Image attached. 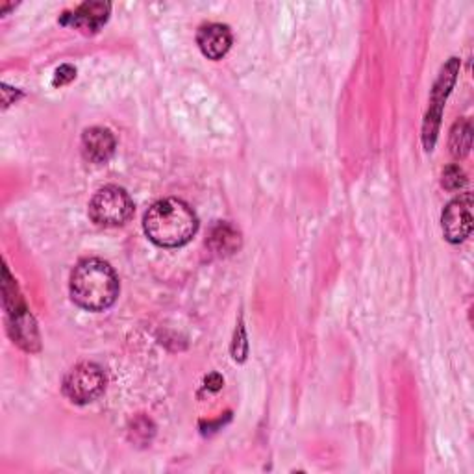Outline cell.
<instances>
[{
  "mask_svg": "<svg viewBox=\"0 0 474 474\" xmlns=\"http://www.w3.org/2000/svg\"><path fill=\"white\" fill-rule=\"evenodd\" d=\"M69 291L71 299L80 308L88 311H104L115 304L121 286L110 263L99 258H86L73 269Z\"/></svg>",
  "mask_w": 474,
  "mask_h": 474,
  "instance_id": "1",
  "label": "cell"
},
{
  "mask_svg": "<svg viewBox=\"0 0 474 474\" xmlns=\"http://www.w3.org/2000/svg\"><path fill=\"white\" fill-rule=\"evenodd\" d=\"M147 237L163 248L184 247L198 230V217L187 202L163 198L149 208L143 219Z\"/></svg>",
  "mask_w": 474,
  "mask_h": 474,
  "instance_id": "2",
  "label": "cell"
},
{
  "mask_svg": "<svg viewBox=\"0 0 474 474\" xmlns=\"http://www.w3.org/2000/svg\"><path fill=\"white\" fill-rule=\"evenodd\" d=\"M133 216V200L117 185L99 189L90 202V217L95 225L104 228L122 226Z\"/></svg>",
  "mask_w": 474,
  "mask_h": 474,
  "instance_id": "3",
  "label": "cell"
},
{
  "mask_svg": "<svg viewBox=\"0 0 474 474\" xmlns=\"http://www.w3.org/2000/svg\"><path fill=\"white\" fill-rule=\"evenodd\" d=\"M63 395L73 404H90L97 400L106 389V374L102 367L91 362L75 365L63 378Z\"/></svg>",
  "mask_w": 474,
  "mask_h": 474,
  "instance_id": "4",
  "label": "cell"
},
{
  "mask_svg": "<svg viewBox=\"0 0 474 474\" xmlns=\"http://www.w3.org/2000/svg\"><path fill=\"white\" fill-rule=\"evenodd\" d=\"M441 228L450 243H461L472 230V196L463 193L448 202L441 216Z\"/></svg>",
  "mask_w": 474,
  "mask_h": 474,
  "instance_id": "5",
  "label": "cell"
},
{
  "mask_svg": "<svg viewBox=\"0 0 474 474\" xmlns=\"http://www.w3.org/2000/svg\"><path fill=\"white\" fill-rule=\"evenodd\" d=\"M110 12H111V5L108 3H84L73 12H65L59 17V23L63 26L79 28L86 34H95L106 25Z\"/></svg>",
  "mask_w": 474,
  "mask_h": 474,
  "instance_id": "6",
  "label": "cell"
},
{
  "mask_svg": "<svg viewBox=\"0 0 474 474\" xmlns=\"http://www.w3.org/2000/svg\"><path fill=\"white\" fill-rule=\"evenodd\" d=\"M115 135L108 128L93 126L82 133V154L91 163H106L115 153Z\"/></svg>",
  "mask_w": 474,
  "mask_h": 474,
  "instance_id": "7",
  "label": "cell"
},
{
  "mask_svg": "<svg viewBox=\"0 0 474 474\" xmlns=\"http://www.w3.org/2000/svg\"><path fill=\"white\" fill-rule=\"evenodd\" d=\"M196 45L208 59H221L232 47V32L226 25L210 23L200 26L196 34Z\"/></svg>",
  "mask_w": 474,
  "mask_h": 474,
  "instance_id": "8",
  "label": "cell"
},
{
  "mask_svg": "<svg viewBox=\"0 0 474 474\" xmlns=\"http://www.w3.org/2000/svg\"><path fill=\"white\" fill-rule=\"evenodd\" d=\"M456 73H458V59L452 58V59L445 65V69H443V73H441V77H439V80H437V84H436V90H434V104H436V110H434V113H430V115L427 117V124H425V143H427L428 149L434 145V143H432V122H436L434 126L437 128V122H439V117H441V108H443V102H445V99H447V95H448V91H450V88H452V84H454V80H456Z\"/></svg>",
  "mask_w": 474,
  "mask_h": 474,
  "instance_id": "9",
  "label": "cell"
},
{
  "mask_svg": "<svg viewBox=\"0 0 474 474\" xmlns=\"http://www.w3.org/2000/svg\"><path fill=\"white\" fill-rule=\"evenodd\" d=\"M208 245L212 247L214 252H217L221 256H226V254H234L239 248L241 237H239V232L232 225L217 223L212 228Z\"/></svg>",
  "mask_w": 474,
  "mask_h": 474,
  "instance_id": "10",
  "label": "cell"
},
{
  "mask_svg": "<svg viewBox=\"0 0 474 474\" xmlns=\"http://www.w3.org/2000/svg\"><path fill=\"white\" fill-rule=\"evenodd\" d=\"M470 122L469 121H458L450 133V151L456 158H461L470 149Z\"/></svg>",
  "mask_w": 474,
  "mask_h": 474,
  "instance_id": "11",
  "label": "cell"
},
{
  "mask_svg": "<svg viewBox=\"0 0 474 474\" xmlns=\"http://www.w3.org/2000/svg\"><path fill=\"white\" fill-rule=\"evenodd\" d=\"M443 187L448 189V191H458L461 189L465 184H467V178H465V173L461 171L459 165H448L445 171H443V180H441Z\"/></svg>",
  "mask_w": 474,
  "mask_h": 474,
  "instance_id": "12",
  "label": "cell"
},
{
  "mask_svg": "<svg viewBox=\"0 0 474 474\" xmlns=\"http://www.w3.org/2000/svg\"><path fill=\"white\" fill-rule=\"evenodd\" d=\"M77 77V69H73L71 65H63L56 71L54 77V86H63V84H69L71 80H75Z\"/></svg>",
  "mask_w": 474,
  "mask_h": 474,
  "instance_id": "13",
  "label": "cell"
}]
</instances>
